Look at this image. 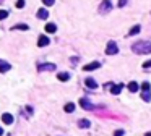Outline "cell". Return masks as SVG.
Returning <instances> with one entry per match:
<instances>
[{
	"mask_svg": "<svg viewBox=\"0 0 151 136\" xmlns=\"http://www.w3.org/2000/svg\"><path fill=\"white\" fill-rule=\"evenodd\" d=\"M150 83H148V81H145V83H143V84H142V89L143 91H150Z\"/></svg>",
	"mask_w": 151,
	"mask_h": 136,
	"instance_id": "7402d4cb",
	"label": "cell"
},
{
	"mask_svg": "<svg viewBox=\"0 0 151 136\" xmlns=\"http://www.w3.org/2000/svg\"><path fill=\"white\" fill-rule=\"evenodd\" d=\"M143 68H151V60H146V62L143 63Z\"/></svg>",
	"mask_w": 151,
	"mask_h": 136,
	"instance_id": "d4e9b609",
	"label": "cell"
},
{
	"mask_svg": "<svg viewBox=\"0 0 151 136\" xmlns=\"http://www.w3.org/2000/svg\"><path fill=\"white\" fill-rule=\"evenodd\" d=\"M132 50L138 55H146V54H151V42L148 41H138L132 45Z\"/></svg>",
	"mask_w": 151,
	"mask_h": 136,
	"instance_id": "6da1fadb",
	"label": "cell"
},
{
	"mask_svg": "<svg viewBox=\"0 0 151 136\" xmlns=\"http://www.w3.org/2000/svg\"><path fill=\"white\" fill-rule=\"evenodd\" d=\"M0 2H3V0H0Z\"/></svg>",
	"mask_w": 151,
	"mask_h": 136,
	"instance_id": "4dcf8cb0",
	"label": "cell"
},
{
	"mask_svg": "<svg viewBox=\"0 0 151 136\" xmlns=\"http://www.w3.org/2000/svg\"><path fill=\"white\" fill-rule=\"evenodd\" d=\"M85 84H86V88H89V89H96L98 88L96 81H94L93 78H86V79H85Z\"/></svg>",
	"mask_w": 151,
	"mask_h": 136,
	"instance_id": "30bf717a",
	"label": "cell"
},
{
	"mask_svg": "<svg viewBox=\"0 0 151 136\" xmlns=\"http://www.w3.org/2000/svg\"><path fill=\"white\" fill-rule=\"evenodd\" d=\"M99 67H101L99 62H91V63H88L83 67V71H93V70H98Z\"/></svg>",
	"mask_w": 151,
	"mask_h": 136,
	"instance_id": "8992f818",
	"label": "cell"
},
{
	"mask_svg": "<svg viewBox=\"0 0 151 136\" xmlns=\"http://www.w3.org/2000/svg\"><path fill=\"white\" fill-rule=\"evenodd\" d=\"M80 105H81L85 110H94V105L89 102L88 97H81V99H80Z\"/></svg>",
	"mask_w": 151,
	"mask_h": 136,
	"instance_id": "5b68a950",
	"label": "cell"
},
{
	"mask_svg": "<svg viewBox=\"0 0 151 136\" xmlns=\"http://www.w3.org/2000/svg\"><path fill=\"white\" fill-rule=\"evenodd\" d=\"M114 136H124V130H117V131L114 133Z\"/></svg>",
	"mask_w": 151,
	"mask_h": 136,
	"instance_id": "4316f807",
	"label": "cell"
},
{
	"mask_svg": "<svg viewBox=\"0 0 151 136\" xmlns=\"http://www.w3.org/2000/svg\"><path fill=\"white\" fill-rule=\"evenodd\" d=\"M55 63H39L37 65V71H55Z\"/></svg>",
	"mask_w": 151,
	"mask_h": 136,
	"instance_id": "277c9868",
	"label": "cell"
},
{
	"mask_svg": "<svg viewBox=\"0 0 151 136\" xmlns=\"http://www.w3.org/2000/svg\"><path fill=\"white\" fill-rule=\"evenodd\" d=\"M64 110H65L67 113H72V112H75V104H73V102H68V104H65Z\"/></svg>",
	"mask_w": 151,
	"mask_h": 136,
	"instance_id": "ac0fdd59",
	"label": "cell"
},
{
	"mask_svg": "<svg viewBox=\"0 0 151 136\" xmlns=\"http://www.w3.org/2000/svg\"><path fill=\"white\" fill-rule=\"evenodd\" d=\"M122 88H124V84H114V86L110 88V92H112V94L114 96H117V94H120V91H122Z\"/></svg>",
	"mask_w": 151,
	"mask_h": 136,
	"instance_id": "7c38bea8",
	"label": "cell"
},
{
	"mask_svg": "<svg viewBox=\"0 0 151 136\" xmlns=\"http://www.w3.org/2000/svg\"><path fill=\"white\" fill-rule=\"evenodd\" d=\"M55 31H57V26H55L54 23H47V24H46V32H49V34H54Z\"/></svg>",
	"mask_w": 151,
	"mask_h": 136,
	"instance_id": "5bb4252c",
	"label": "cell"
},
{
	"mask_svg": "<svg viewBox=\"0 0 151 136\" xmlns=\"http://www.w3.org/2000/svg\"><path fill=\"white\" fill-rule=\"evenodd\" d=\"M12 29H13V31H15V29H20V31H28L29 28H28V24H15Z\"/></svg>",
	"mask_w": 151,
	"mask_h": 136,
	"instance_id": "ffe728a7",
	"label": "cell"
},
{
	"mask_svg": "<svg viewBox=\"0 0 151 136\" xmlns=\"http://www.w3.org/2000/svg\"><path fill=\"white\" fill-rule=\"evenodd\" d=\"M2 122L7 123V125H12V123H13V115H12V113H8V112L2 113Z\"/></svg>",
	"mask_w": 151,
	"mask_h": 136,
	"instance_id": "9c48e42d",
	"label": "cell"
},
{
	"mask_svg": "<svg viewBox=\"0 0 151 136\" xmlns=\"http://www.w3.org/2000/svg\"><path fill=\"white\" fill-rule=\"evenodd\" d=\"M24 7V0H18L16 2V8H23Z\"/></svg>",
	"mask_w": 151,
	"mask_h": 136,
	"instance_id": "cb8c5ba5",
	"label": "cell"
},
{
	"mask_svg": "<svg viewBox=\"0 0 151 136\" xmlns=\"http://www.w3.org/2000/svg\"><path fill=\"white\" fill-rule=\"evenodd\" d=\"M138 83L137 81H132V83H128V91H130V92H137L138 91Z\"/></svg>",
	"mask_w": 151,
	"mask_h": 136,
	"instance_id": "e0dca14e",
	"label": "cell"
},
{
	"mask_svg": "<svg viewBox=\"0 0 151 136\" xmlns=\"http://www.w3.org/2000/svg\"><path fill=\"white\" fill-rule=\"evenodd\" d=\"M0 136H3V130H2V127H0Z\"/></svg>",
	"mask_w": 151,
	"mask_h": 136,
	"instance_id": "f1b7e54d",
	"label": "cell"
},
{
	"mask_svg": "<svg viewBox=\"0 0 151 136\" xmlns=\"http://www.w3.org/2000/svg\"><path fill=\"white\" fill-rule=\"evenodd\" d=\"M110 10H112V3H110V0H102L99 5V13L101 15H106L109 13Z\"/></svg>",
	"mask_w": 151,
	"mask_h": 136,
	"instance_id": "7a4b0ae2",
	"label": "cell"
},
{
	"mask_svg": "<svg viewBox=\"0 0 151 136\" xmlns=\"http://www.w3.org/2000/svg\"><path fill=\"white\" fill-rule=\"evenodd\" d=\"M77 62H78V57H72V63H77Z\"/></svg>",
	"mask_w": 151,
	"mask_h": 136,
	"instance_id": "83f0119b",
	"label": "cell"
},
{
	"mask_svg": "<svg viewBox=\"0 0 151 136\" xmlns=\"http://www.w3.org/2000/svg\"><path fill=\"white\" fill-rule=\"evenodd\" d=\"M145 136H151V131H148V133H146V135H145Z\"/></svg>",
	"mask_w": 151,
	"mask_h": 136,
	"instance_id": "f546056e",
	"label": "cell"
},
{
	"mask_svg": "<svg viewBox=\"0 0 151 136\" xmlns=\"http://www.w3.org/2000/svg\"><path fill=\"white\" fill-rule=\"evenodd\" d=\"M78 127L80 128H89L91 127V122L86 120V118H81V120H78Z\"/></svg>",
	"mask_w": 151,
	"mask_h": 136,
	"instance_id": "4fadbf2b",
	"label": "cell"
},
{
	"mask_svg": "<svg viewBox=\"0 0 151 136\" xmlns=\"http://www.w3.org/2000/svg\"><path fill=\"white\" fill-rule=\"evenodd\" d=\"M42 3L46 5V7H52V5H54V0H42Z\"/></svg>",
	"mask_w": 151,
	"mask_h": 136,
	"instance_id": "603a6c76",
	"label": "cell"
},
{
	"mask_svg": "<svg viewBox=\"0 0 151 136\" xmlns=\"http://www.w3.org/2000/svg\"><path fill=\"white\" fill-rule=\"evenodd\" d=\"M127 2H128V0H119V7H120V8H122V7H125V5H127Z\"/></svg>",
	"mask_w": 151,
	"mask_h": 136,
	"instance_id": "484cf974",
	"label": "cell"
},
{
	"mask_svg": "<svg viewBox=\"0 0 151 136\" xmlns=\"http://www.w3.org/2000/svg\"><path fill=\"white\" fill-rule=\"evenodd\" d=\"M7 16H8V11H7V10H0V21L5 20Z\"/></svg>",
	"mask_w": 151,
	"mask_h": 136,
	"instance_id": "44dd1931",
	"label": "cell"
},
{
	"mask_svg": "<svg viewBox=\"0 0 151 136\" xmlns=\"http://www.w3.org/2000/svg\"><path fill=\"white\" fill-rule=\"evenodd\" d=\"M36 15H37V18H39V20H47V16H49V13H47L46 8H39Z\"/></svg>",
	"mask_w": 151,
	"mask_h": 136,
	"instance_id": "8fae6325",
	"label": "cell"
},
{
	"mask_svg": "<svg viewBox=\"0 0 151 136\" xmlns=\"http://www.w3.org/2000/svg\"><path fill=\"white\" fill-rule=\"evenodd\" d=\"M12 70V65L8 63V62H5V60L0 59V73H7Z\"/></svg>",
	"mask_w": 151,
	"mask_h": 136,
	"instance_id": "ba28073f",
	"label": "cell"
},
{
	"mask_svg": "<svg viewBox=\"0 0 151 136\" xmlns=\"http://www.w3.org/2000/svg\"><path fill=\"white\" fill-rule=\"evenodd\" d=\"M57 78H59V81H68V79H70V73L62 71V73H59V75H57Z\"/></svg>",
	"mask_w": 151,
	"mask_h": 136,
	"instance_id": "9a60e30c",
	"label": "cell"
},
{
	"mask_svg": "<svg viewBox=\"0 0 151 136\" xmlns=\"http://www.w3.org/2000/svg\"><path fill=\"white\" fill-rule=\"evenodd\" d=\"M142 99L145 100V102H150V100H151V94H150V91H143V92H142Z\"/></svg>",
	"mask_w": 151,
	"mask_h": 136,
	"instance_id": "d6986e66",
	"label": "cell"
},
{
	"mask_svg": "<svg viewBox=\"0 0 151 136\" xmlns=\"http://www.w3.org/2000/svg\"><path fill=\"white\" fill-rule=\"evenodd\" d=\"M119 52V47H117V44H115L114 41L107 42V47H106V54L107 55H115Z\"/></svg>",
	"mask_w": 151,
	"mask_h": 136,
	"instance_id": "3957f363",
	"label": "cell"
},
{
	"mask_svg": "<svg viewBox=\"0 0 151 136\" xmlns=\"http://www.w3.org/2000/svg\"><path fill=\"white\" fill-rule=\"evenodd\" d=\"M140 31H142V26H140V24H135V26L128 31V36H135V34H138Z\"/></svg>",
	"mask_w": 151,
	"mask_h": 136,
	"instance_id": "2e32d148",
	"label": "cell"
},
{
	"mask_svg": "<svg viewBox=\"0 0 151 136\" xmlns=\"http://www.w3.org/2000/svg\"><path fill=\"white\" fill-rule=\"evenodd\" d=\"M49 44H50V41H49V37L47 36L41 34V36L37 37V45H39V47H46V45H49Z\"/></svg>",
	"mask_w": 151,
	"mask_h": 136,
	"instance_id": "52a82bcc",
	"label": "cell"
}]
</instances>
